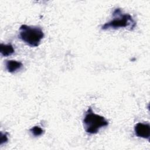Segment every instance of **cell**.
Segmentation results:
<instances>
[{
  "label": "cell",
  "instance_id": "1",
  "mask_svg": "<svg viewBox=\"0 0 150 150\" xmlns=\"http://www.w3.org/2000/svg\"><path fill=\"white\" fill-rule=\"evenodd\" d=\"M18 38L29 46L37 47L44 38V33L39 26L23 24L19 28Z\"/></svg>",
  "mask_w": 150,
  "mask_h": 150
},
{
  "label": "cell",
  "instance_id": "2",
  "mask_svg": "<svg viewBox=\"0 0 150 150\" xmlns=\"http://www.w3.org/2000/svg\"><path fill=\"white\" fill-rule=\"evenodd\" d=\"M112 15L114 18L102 26L103 30L116 29L120 28H129L130 30H132L136 26V22L131 15L128 13H123L120 8L115 9Z\"/></svg>",
  "mask_w": 150,
  "mask_h": 150
},
{
  "label": "cell",
  "instance_id": "3",
  "mask_svg": "<svg viewBox=\"0 0 150 150\" xmlns=\"http://www.w3.org/2000/svg\"><path fill=\"white\" fill-rule=\"evenodd\" d=\"M83 122L86 132L90 134H96L101 128L108 125V121L103 116L95 114L91 107L88 108Z\"/></svg>",
  "mask_w": 150,
  "mask_h": 150
},
{
  "label": "cell",
  "instance_id": "4",
  "mask_svg": "<svg viewBox=\"0 0 150 150\" xmlns=\"http://www.w3.org/2000/svg\"><path fill=\"white\" fill-rule=\"evenodd\" d=\"M134 132L137 137L149 140L150 125L148 123L138 122L134 127Z\"/></svg>",
  "mask_w": 150,
  "mask_h": 150
},
{
  "label": "cell",
  "instance_id": "5",
  "mask_svg": "<svg viewBox=\"0 0 150 150\" xmlns=\"http://www.w3.org/2000/svg\"><path fill=\"white\" fill-rule=\"evenodd\" d=\"M5 66L7 71L9 73H13L20 70L22 67L23 64L21 62L10 60H6L5 63Z\"/></svg>",
  "mask_w": 150,
  "mask_h": 150
},
{
  "label": "cell",
  "instance_id": "6",
  "mask_svg": "<svg viewBox=\"0 0 150 150\" xmlns=\"http://www.w3.org/2000/svg\"><path fill=\"white\" fill-rule=\"evenodd\" d=\"M0 52L2 56L7 57L14 53L15 49L11 44L1 43L0 46Z\"/></svg>",
  "mask_w": 150,
  "mask_h": 150
},
{
  "label": "cell",
  "instance_id": "7",
  "mask_svg": "<svg viewBox=\"0 0 150 150\" xmlns=\"http://www.w3.org/2000/svg\"><path fill=\"white\" fill-rule=\"evenodd\" d=\"M29 131L35 137H39L44 133V130L39 126H34L29 129Z\"/></svg>",
  "mask_w": 150,
  "mask_h": 150
},
{
  "label": "cell",
  "instance_id": "8",
  "mask_svg": "<svg viewBox=\"0 0 150 150\" xmlns=\"http://www.w3.org/2000/svg\"><path fill=\"white\" fill-rule=\"evenodd\" d=\"M1 145H2L3 143H5L8 141V137L6 134H3L2 132H1Z\"/></svg>",
  "mask_w": 150,
  "mask_h": 150
}]
</instances>
